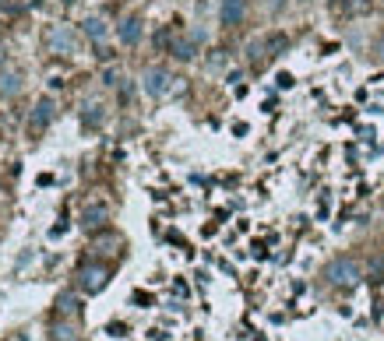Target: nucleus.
Masks as SVG:
<instances>
[{"instance_id":"obj_1","label":"nucleus","mask_w":384,"mask_h":341,"mask_svg":"<svg viewBox=\"0 0 384 341\" xmlns=\"http://www.w3.org/2000/svg\"><path fill=\"white\" fill-rule=\"evenodd\" d=\"M324 278H328L335 289H352V285H360L363 267L352 261V257H335L328 267H324Z\"/></svg>"},{"instance_id":"obj_2","label":"nucleus","mask_w":384,"mask_h":341,"mask_svg":"<svg viewBox=\"0 0 384 341\" xmlns=\"http://www.w3.org/2000/svg\"><path fill=\"white\" fill-rule=\"evenodd\" d=\"M74 282H78L81 292L96 296V292H103L106 282H109V267H103V264H81L78 274H74Z\"/></svg>"},{"instance_id":"obj_3","label":"nucleus","mask_w":384,"mask_h":341,"mask_svg":"<svg viewBox=\"0 0 384 341\" xmlns=\"http://www.w3.org/2000/svg\"><path fill=\"white\" fill-rule=\"evenodd\" d=\"M141 85H145V91H149L152 99H159V96H166V91L173 88V74L166 67H149L145 78H141Z\"/></svg>"},{"instance_id":"obj_4","label":"nucleus","mask_w":384,"mask_h":341,"mask_svg":"<svg viewBox=\"0 0 384 341\" xmlns=\"http://www.w3.org/2000/svg\"><path fill=\"white\" fill-rule=\"evenodd\" d=\"M53 116H56V109H53V99L46 96V99H39L36 102V109H32V116H28V134H43L50 123H53Z\"/></svg>"},{"instance_id":"obj_5","label":"nucleus","mask_w":384,"mask_h":341,"mask_svg":"<svg viewBox=\"0 0 384 341\" xmlns=\"http://www.w3.org/2000/svg\"><path fill=\"white\" fill-rule=\"evenodd\" d=\"M46 46L53 53H74V32L67 25H53L50 32H46Z\"/></svg>"},{"instance_id":"obj_6","label":"nucleus","mask_w":384,"mask_h":341,"mask_svg":"<svg viewBox=\"0 0 384 341\" xmlns=\"http://www.w3.org/2000/svg\"><path fill=\"white\" fill-rule=\"evenodd\" d=\"M106 222H109V208H106V204H88V208L81 211L85 232H99V229H106Z\"/></svg>"},{"instance_id":"obj_7","label":"nucleus","mask_w":384,"mask_h":341,"mask_svg":"<svg viewBox=\"0 0 384 341\" xmlns=\"http://www.w3.org/2000/svg\"><path fill=\"white\" fill-rule=\"evenodd\" d=\"M219 18H222L226 28H236L247 18V0H222V4H219Z\"/></svg>"},{"instance_id":"obj_8","label":"nucleus","mask_w":384,"mask_h":341,"mask_svg":"<svg viewBox=\"0 0 384 341\" xmlns=\"http://www.w3.org/2000/svg\"><path fill=\"white\" fill-rule=\"evenodd\" d=\"M141 32H145V25H141V18H138V14L124 18V21H120V28H116V36H120V43H124V46H138V43H141Z\"/></svg>"},{"instance_id":"obj_9","label":"nucleus","mask_w":384,"mask_h":341,"mask_svg":"<svg viewBox=\"0 0 384 341\" xmlns=\"http://www.w3.org/2000/svg\"><path fill=\"white\" fill-rule=\"evenodd\" d=\"M50 341H81V334H78V327L67 317H61V320L50 324Z\"/></svg>"},{"instance_id":"obj_10","label":"nucleus","mask_w":384,"mask_h":341,"mask_svg":"<svg viewBox=\"0 0 384 341\" xmlns=\"http://www.w3.org/2000/svg\"><path fill=\"white\" fill-rule=\"evenodd\" d=\"M81 28H85V36L92 39V43H103V39H106V32H109L103 18H85V21H81Z\"/></svg>"},{"instance_id":"obj_11","label":"nucleus","mask_w":384,"mask_h":341,"mask_svg":"<svg viewBox=\"0 0 384 341\" xmlns=\"http://www.w3.org/2000/svg\"><path fill=\"white\" fill-rule=\"evenodd\" d=\"M78 296L74 292H61V296H56V314H61V317H74L78 314Z\"/></svg>"},{"instance_id":"obj_12","label":"nucleus","mask_w":384,"mask_h":341,"mask_svg":"<svg viewBox=\"0 0 384 341\" xmlns=\"http://www.w3.org/2000/svg\"><path fill=\"white\" fill-rule=\"evenodd\" d=\"M169 53H173L176 60H194V56H198V43H194V39H176V43L169 46Z\"/></svg>"},{"instance_id":"obj_13","label":"nucleus","mask_w":384,"mask_h":341,"mask_svg":"<svg viewBox=\"0 0 384 341\" xmlns=\"http://www.w3.org/2000/svg\"><path fill=\"white\" fill-rule=\"evenodd\" d=\"M0 88H4V96H18L21 91V74L8 67L4 74H0Z\"/></svg>"},{"instance_id":"obj_14","label":"nucleus","mask_w":384,"mask_h":341,"mask_svg":"<svg viewBox=\"0 0 384 341\" xmlns=\"http://www.w3.org/2000/svg\"><path fill=\"white\" fill-rule=\"evenodd\" d=\"M85 127L88 131L103 127V106H85Z\"/></svg>"},{"instance_id":"obj_15","label":"nucleus","mask_w":384,"mask_h":341,"mask_svg":"<svg viewBox=\"0 0 384 341\" xmlns=\"http://www.w3.org/2000/svg\"><path fill=\"white\" fill-rule=\"evenodd\" d=\"M272 11H282V0H272Z\"/></svg>"},{"instance_id":"obj_16","label":"nucleus","mask_w":384,"mask_h":341,"mask_svg":"<svg viewBox=\"0 0 384 341\" xmlns=\"http://www.w3.org/2000/svg\"><path fill=\"white\" fill-rule=\"evenodd\" d=\"M4 8H11V0H0V11H4Z\"/></svg>"},{"instance_id":"obj_17","label":"nucleus","mask_w":384,"mask_h":341,"mask_svg":"<svg viewBox=\"0 0 384 341\" xmlns=\"http://www.w3.org/2000/svg\"><path fill=\"white\" fill-rule=\"evenodd\" d=\"M64 4H78V0H64Z\"/></svg>"},{"instance_id":"obj_18","label":"nucleus","mask_w":384,"mask_h":341,"mask_svg":"<svg viewBox=\"0 0 384 341\" xmlns=\"http://www.w3.org/2000/svg\"><path fill=\"white\" fill-rule=\"evenodd\" d=\"M332 4H345V0H332Z\"/></svg>"}]
</instances>
